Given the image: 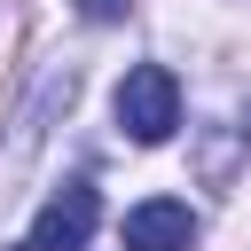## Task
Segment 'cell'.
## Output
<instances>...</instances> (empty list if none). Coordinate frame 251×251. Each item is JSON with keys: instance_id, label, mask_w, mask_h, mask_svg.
I'll return each mask as SVG.
<instances>
[{"instance_id": "1", "label": "cell", "mask_w": 251, "mask_h": 251, "mask_svg": "<svg viewBox=\"0 0 251 251\" xmlns=\"http://www.w3.org/2000/svg\"><path fill=\"white\" fill-rule=\"evenodd\" d=\"M110 110H118V133H126V141L157 149V141H173V126H180V78H173L165 63H133V71L118 78Z\"/></svg>"}, {"instance_id": "2", "label": "cell", "mask_w": 251, "mask_h": 251, "mask_svg": "<svg viewBox=\"0 0 251 251\" xmlns=\"http://www.w3.org/2000/svg\"><path fill=\"white\" fill-rule=\"evenodd\" d=\"M94 220H102V196H94V180H63L47 204H39V220H31V251H86V235H94Z\"/></svg>"}, {"instance_id": "5", "label": "cell", "mask_w": 251, "mask_h": 251, "mask_svg": "<svg viewBox=\"0 0 251 251\" xmlns=\"http://www.w3.org/2000/svg\"><path fill=\"white\" fill-rule=\"evenodd\" d=\"M8 251H31V243H8Z\"/></svg>"}, {"instance_id": "3", "label": "cell", "mask_w": 251, "mask_h": 251, "mask_svg": "<svg viewBox=\"0 0 251 251\" xmlns=\"http://www.w3.org/2000/svg\"><path fill=\"white\" fill-rule=\"evenodd\" d=\"M126 251H188L196 243V212L180 204V196H149V204H133L126 212Z\"/></svg>"}, {"instance_id": "4", "label": "cell", "mask_w": 251, "mask_h": 251, "mask_svg": "<svg viewBox=\"0 0 251 251\" xmlns=\"http://www.w3.org/2000/svg\"><path fill=\"white\" fill-rule=\"evenodd\" d=\"M78 16H86V24H126L133 0H78Z\"/></svg>"}]
</instances>
